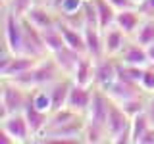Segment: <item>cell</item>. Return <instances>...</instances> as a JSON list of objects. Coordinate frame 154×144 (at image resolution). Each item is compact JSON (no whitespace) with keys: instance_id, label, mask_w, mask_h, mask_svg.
Wrapping results in <instances>:
<instances>
[{"instance_id":"obj_1","label":"cell","mask_w":154,"mask_h":144,"mask_svg":"<svg viewBox=\"0 0 154 144\" xmlns=\"http://www.w3.org/2000/svg\"><path fill=\"white\" fill-rule=\"evenodd\" d=\"M58 69H60V67H58L56 60H41L33 69L14 77V79H10V81H14L16 85L23 86L25 90H29V88L35 90V88H41V86L56 83Z\"/></svg>"},{"instance_id":"obj_2","label":"cell","mask_w":154,"mask_h":144,"mask_svg":"<svg viewBox=\"0 0 154 144\" xmlns=\"http://www.w3.org/2000/svg\"><path fill=\"white\" fill-rule=\"evenodd\" d=\"M23 86L16 85L14 81L4 79L2 83V92H0V119L6 117V115L23 112L29 96L23 92Z\"/></svg>"},{"instance_id":"obj_3","label":"cell","mask_w":154,"mask_h":144,"mask_svg":"<svg viewBox=\"0 0 154 144\" xmlns=\"http://www.w3.org/2000/svg\"><path fill=\"white\" fill-rule=\"evenodd\" d=\"M21 21H23V52L21 54L42 60L46 54H50L46 48L45 37H42V31L33 25L27 17H21Z\"/></svg>"},{"instance_id":"obj_4","label":"cell","mask_w":154,"mask_h":144,"mask_svg":"<svg viewBox=\"0 0 154 144\" xmlns=\"http://www.w3.org/2000/svg\"><path fill=\"white\" fill-rule=\"evenodd\" d=\"M38 62H41L38 58L27 54H4L0 60V75H2V79H14V77L33 69Z\"/></svg>"},{"instance_id":"obj_5","label":"cell","mask_w":154,"mask_h":144,"mask_svg":"<svg viewBox=\"0 0 154 144\" xmlns=\"http://www.w3.org/2000/svg\"><path fill=\"white\" fill-rule=\"evenodd\" d=\"M4 40L10 54L23 52V21L14 12H8L4 17Z\"/></svg>"},{"instance_id":"obj_6","label":"cell","mask_w":154,"mask_h":144,"mask_svg":"<svg viewBox=\"0 0 154 144\" xmlns=\"http://www.w3.org/2000/svg\"><path fill=\"white\" fill-rule=\"evenodd\" d=\"M2 129H6L14 136L16 142H29V138H33L31 129H29V123H27L23 112H17V113L2 117Z\"/></svg>"},{"instance_id":"obj_7","label":"cell","mask_w":154,"mask_h":144,"mask_svg":"<svg viewBox=\"0 0 154 144\" xmlns=\"http://www.w3.org/2000/svg\"><path fill=\"white\" fill-rule=\"evenodd\" d=\"M93 92L91 86H83V85H75L71 83L69 88V96H67V108L73 110L75 113H87L91 108V102H93Z\"/></svg>"},{"instance_id":"obj_8","label":"cell","mask_w":154,"mask_h":144,"mask_svg":"<svg viewBox=\"0 0 154 144\" xmlns=\"http://www.w3.org/2000/svg\"><path fill=\"white\" fill-rule=\"evenodd\" d=\"M110 96L104 92V90H94L93 92V102H91V108L87 115H89L91 123H98L106 127V121H108V112H110Z\"/></svg>"},{"instance_id":"obj_9","label":"cell","mask_w":154,"mask_h":144,"mask_svg":"<svg viewBox=\"0 0 154 144\" xmlns=\"http://www.w3.org/2000/svg\"><path fill=\"white\" fill-rule=\"evenodd\" d=\"M131 127V117L125 113V110L119 104H110L108 112V121H106V129H108V136H118L119 133L127 131Z\"/></svg>"},{"instance_id":"obj_10","label":"cell","mask_w":154,"mask_h":144,"mask_svg":"<svg viewBox=\"0 0 154 144\" xmlns=\"http://www.w3.org/2000/svg\"><path fill=\"white\" fill-rule=\"evenodd\" d=\"M116 79H118V65L108 56H104V58L94 62V83L102 90L108 88Z\"/></svg>"},{"instance_id":"obj_11","label":"cell","mask_w":154,"mask_h":144,"mask_svg":"<svg viewBox=\"0 0 154 144\" xmlns=\"http://www.w3.org/2000/svg\"><path fill=\"white\" fill-rule=\"evenodd\" d=\"M23 115H25L27 123H29V129H31V134L33 136H38V134L45 133L46 125H48V112H42V110H38L35 104L31 102V96H29L25 108H23Z\"/></svg>"},{"instance_id":"obj_12","label":"cell","mask_w":154,"mask_h":144,"mask_svg":"<svg viewBox=\"0 0 154 144\" xmlns=\"http://www.w3.org/2000/svg\"><path fill=\"white\" fill-rule=\"evenodd\" d=\"M139 88H141L139 83H129V81H123V79H116L108 88H104V92L112 100H118L122 104L125 100L139 98Z\"/></svg>"},{"instance_id":"obj_13","label":"cell","mask_w":154,"mask_h":144,"mask_svg":"<svg viewBox=\"0 0 154 144\" xmlns=\"http://www.w3.org/2000/svg\"><path fill=\"white\" fill-rule=\"evenodd\" d=\"M83 35H85V42H87V54H89L93 60H100L104 58V37L102 31L96 27H83Z\"/></svg>"},{"instance_id":"obj_14","label":"cell","mask_w":154,"mask_h":144,"mask_svg":"<svg viewBox=\"0 0 154 144\" xmlns=\"http://www.w3.org/2000/svg\"><path fill=\"white\" fill-rule=\"evenodd\" d=\"M58 27H60V31H62V37H64L66 46L73 48V50L79 52V54H87V42H85L83 29L79 31V29L71 27L69 23H66V21H60ZM87 56H89V54H87Z\"/></svg>"},{"instance_id":"obj_15","label":"cell","mask_w":154,"mask_h":144,"mask_svg":"<svg viewBox=\"0 0 154 144\" xmlns=\"http://www.w3.org/2000/svg\"><path fill=\"white\" fill-rule=\"evenodd\" d=\"M54 60H56V64H58V67H60L64 73H67V75H71L75 71V67H77V64H79V60L83 56H87V54H79L77 50H73V48H69V46H64V48H60L58 52H54Z\"/></svg>"},{"instance_id":"obj_16","label":"cell","mask_w":154,"mask_h":144,"mask_svg":"<svg viewBox=\"0 0 154 144\" xmlns=\"http://www.w3.org/2000/svg\"><path fill=\"white\" fill-rule=\"evenodd\" d=\"M71 81H73L75 85L91 86V83L94 81V60L91 56H83L79 60L75 71L71 73Z\"/></svg>"},{"instance_id":"obj_17","label":"cell","mask_w":154,"mask_h":144,"mask_svg":"<svg viewBox=\"0 0 154 144\" xmlns=\"http://www.w3.org/2000/svg\"><path fill=\"white\" fill-rule=\"evenodd\" d=\"M123 35L125 33L118 25H112L110 29H106V31L102 33V37H104V54L106 56L119 54V52L123 50V46H125Z\"/></svg>"},{"instance_id":"obj_18","label":"cell","mask_w":154,"mask_h":144,"mask_svg":"<svg viewBox=\"0 0 154 144\" xmlns=\"http://www.w3.org/2000/svg\"><path fill=\"white\" fill-rule=\"evenodd\" d=\"M139 8H131V10H122L116 16V25H118L125 35H133L137 33L139 25H141V17H139Z\"/></svg>"},{"instance_id":"obj_19","label":"cell","mask_w":154,"mask_h":144,"mask_svg":"<svg viewBox=\"0 0 154 144\" xmlns=\"http://www.w3.org/2000/svg\"><path fill=\"white\" fill-rule=\"evenodd\" d=\"M122 60H123V64H127V65H139V67H144V65L150 64V62H148L146 48L141 46L139 42L123 46V50H122Z\"/></svg>"},{"instance_id":"obj_20","label":"cell","mask_w":154,"mask_h":144,"mask_svg":"<svg viewBox=\"0 0 154 144\" xmlns=\"http://www.w3.org/2000/svg\"><path fill=\"white\" fill-rule=\"evenodd\" d=\"M96 6V14H98V27L100 31H106L112 25H116V16H118V10H116L108 0H93Z\"/></svg>"},{"instance_id":"obj_21","label":"cell","mask_w":154,"mask_h":144,"mask_svg":"<svg viewBox=\"0 0 154 144\" xmlns=\"http://www.w3.org/2000/svg\"><path fill=\"white\" fill-rule=\"evenodd\" d=\"M25 17H27L35 27L41 29V31H42V29H48V27H54V25H56V19L52 17L45 8H41V6H33V8L27 12Z\"/></svg>"},{"instance_id":"obj_22","label":"cell","mask_w":154,"mask_h":144,"mask_svg":"<svg viewBox=\"0 0 154 144\" xmlns=\"http://www.w3.org/2000/svg\"><path fill=\"white\" fill-rule=\"evenodd\" d=\"M69 88H71V83H54L52 88L48 90L50 92V98H52V112L56 110H62L67 106V96H69Z\"/></svg>"},{"instance_id":"obj_23","label":"cell","mask_w":154,"mask_h":144,"mask_svg":"<svg viewBox=\"0 0 154 144\" xmlns=\"http://www.w3.org/2000/svg\"><path fill=\"white\" fill-rule=\"evenodd\" d=\"M42 37H45L46 48H48V52H50V54H54V52H58L60 48L66 46L64 37H62V31H60V27H58V23H56L54 27L42 29Z\"/></svg>"},{"instance_id":"obj_24","label":"cell","mask_w":154,"mask_h":144,"mask_svg":"<svg viewBox=\"0 0 154 144\" xmlns=\"http://www.w3.org/2000/svg\"><path fill=\"white\" fill-rule=\"evenodd\" d=\"M150 127H152V125H150V121H148L146 112H141V113L135 115V117H131V138H133V142L139 144L141 136H143V134L146 133Z\"/></svg>"},{"instance_id":"obj_25","label":"cell","mask_w":154,"mask_h":144,"mask_svg":"<svg viewBox=\"0 0 154 144\" xmlns=\"http://www.w3.org/2000/svg\"><path fill=\"white\" fill-rule=\"evenodd\" d=\"M135 40L144 48L154 44V19H146L139 25L137 33H135Z\"/></svg>"},{"instance_id":"obj_26","label":"cell","mask_w":154,"mask_h":144,"mask_svg":"<svg viewBox=\"0 0 154 144\" xmlns=\"http://www.w3.org/2000/svg\"><path fill=\"white\" fill-rule=\"evenodd\" d=\"M104 136H108V129H106L104 125L87 121L85 131H83V140H85V142H93V144H96V142H102Z\"/></svg>"},{"instance_id":"obj_27","label":"cell","mask_w":154,"mask_h":144,"mask_svg":"<svg viewBox=\"0 0 154 144\" xmlns=\"http://www.w3.org/2000/svg\"><path fill=\"white\" fill-rule=\"evenodd\" d=\"M143 71H144V67L123 64V65H118V79H123V81H129V83H139V85H141Z\"/></svg>"},{"instance_id":"obj_28","label":"cell","mask_w":154,"mask_h":144,"mask_svg":"<svg viewBox=\"0 0 154 144\" xmlns=\"http://www.w3.org/2000/svg\"><path fill=\"white\" fill-rule=\"evenodd\" d=\"M29 96H31V102L35 104L38 110H42V112H52V98H50V92L41 90V88H35Z\"/></svg>"},{"instance_id":"obj_29","label":"cell","mask_w":154,"mask_h":144,"mask_svg":"<svg viewBox=\"0 0 154 144\" xmlns=\"http://www.w3.org/2000/svg\"><path fill=\"white\" fill-rule=\"evenodd\" d=\"M83 4H85V0H62L58 8H60L62 14L67 17V16H75L77 12H81V10H83Z\"/></svg>"},{"instance_id":"obj_30","label":"cell","mask_w":154,"mask_h":144,"mask_svg":"<svg viewBox=\"0 0 154 144\" xmlns=\"http://www.w3.org/2000/svg\"><path fill=\"white\" fill-rule=\"evenodd\" d=\"M31 8L33 0H10V12H14L17 17H25Z\"/></svg>"},{"instance_id":"obj_31","label":"cell","mask_w":154,"mask_h":144,"mask_svg":"<svg viewBox=\"0 0 154 144\" xmlns=\"http://www.w3.org/2000/svg\"><path fill=\"white\" fill-rule=\"evenodd\" d=\"M122 108L125 110V113L129 115V117H135L137 113H141V112H144V104L141 102V98H131V100H125V102H122L119 104Z\"/></svg>"},{"instance_id":"obj_32","label":"cell","mask_w":154,"mask_h":144,"mask_svg":"<svg viewBox=\"0 0 154 144\" xmlns=\"http://www.w3.org/2000/svg\"><path fill=\"white\" fill-rule=\"evenodd\" d=\"M141 88L146 92H154V67H144L141 77Z\"/></svg>"},{"instance_id":"obj_33","label":"cell","mask_w":154,"mask_h":144,"mask_svg":"<svg viewBox=\"0 0 154 144\" xmlns=\"http://www.w3.org/2000/svg\"><path fill=\"white\" fill-rule=\"evenodd\" d=\"M108 2L112 4L118 12H122V10H131V8H139L133 0H108Z\"/></svg>"},{"instance_id":"obj_34","label":"cell","mask_w":154,"mask_h":144,"mask_svg":"<svg viewBox=\"0 0 154 144\" xmlns=\"http://www.w3.org/2000/svg\"><path fill=\"white\" fill-rule=\"evenodd\" d=\"M112 142H116V144H127V142H133V138H131V127H129L127 131L119 133L118 136H114Z\"/></svg>"},{"instance_id":"obj_35","label":"cell","mask_w":154,"mask_h":144,"mask_svg":"<svg viewBox=\"0 0 154 144\" xmlns=\"http://www.w3.org/2000/svg\"><path fill=\"white\" fill-rule=\"evenodd\" d=\"M0 144H16L14 136L6 131V129H2V127H0Z\"/></svg>"},{"instance_id":"obj_36","label":"cell","mask_w":154,"mask_h":144,"mask_svg":"<svg viewBox=\"0 0 154 144\" xmlns=\"http://www.w3.org/2000/svg\"><path fill=\"white\" fill-rule=\"evenodd\" d=\"M139 144H154V127H150L146 133L141 136V140H139Z\"/></svg>"},{"instance_id":"obj_37","label":"cell","mask_w":154,"mask_h":144,"mask_svg":"<svg viewBox=\"0 0 154 144\" xmlns=\"http://www.w3.org/2000/svg\"><path fill=\"white\" fill-rule=\"evenodd\" d=\"M144 112H146V115H148V121H150V125L154 127V98L148 102V106H146V110H144Z\"/></svg>"},{"instance_id":"obj_38","label":"cell","mask_w":154,"mask_h":144,"mask_svg":"<svg viewBox=\"0 0 154 144\" xmlns=\"http://www.w3.org/2000/svg\"><path fill=\"white\" fill-rule=\"evenodd\" d=\"M139 10H148V12H154V0H146V2H143Z\"/></svg>"},{"instance_id":"obj_39","label":"cell","mask_w":154,"mask_h":144,"mask_svg":"<svg viewBox=\"0 0 154 144\" xmlns=\"http://www.w3.org/2000/svg\"><path fill=\"white\" fill-rule=\"evenodd\" d=\"M146 54H148V62H150V65H154V44L146 46Z\"/></svg>"},{"instance_id":"obj_40","label":"cell","mask_w":154,"mask_h":144,"mask_svg":"<svg viewBox=\"0 0 154 144\" xmlns=\"http://www.w3.org/2000/svg\"><path fill=\"white\" fill-rule=\"evenodd\" d=\"M133 2L137 4V6H141V4H143V2H146V0H133Z\"/></svg>"},{"instance_id":"obj_41","label":"cell","mask_w":154,"mask_h":144,"mask_svg":"<svg viewBox=\"0 0 154 144\" xmlns=\"http://www.w3.org/2000/svg\"><path fill=\"white\" fill-rule=\"evenodd\" d=\"M4 4H10V0H4Z\"/></svg>"},{"instance_id":"obj_42","label":"cell","mask_w":154,"mask_h":144,"mask_svg":"<svg viewBox=\"0 0 154 144\" xmlns=\"http://www.w3.org/2000/svg\"><path fill=\"white\" fill-rule=\"evenodd\" d=\"M85 2H91V0H85Z\"/></svg>"},{"instance_id":"obj_43","label":"cell","mask_w":154,"mask_h":144,"mask_svg":"<svg viewBox=\"0 0 154 144\" xmlns=\"http://www.w3.org/2000/svg\"><path fill=\"white\" fill-rule=\"evenodd\" d=\"M152 67H154V65H152Z\"/></svg>"}]
</instances>
